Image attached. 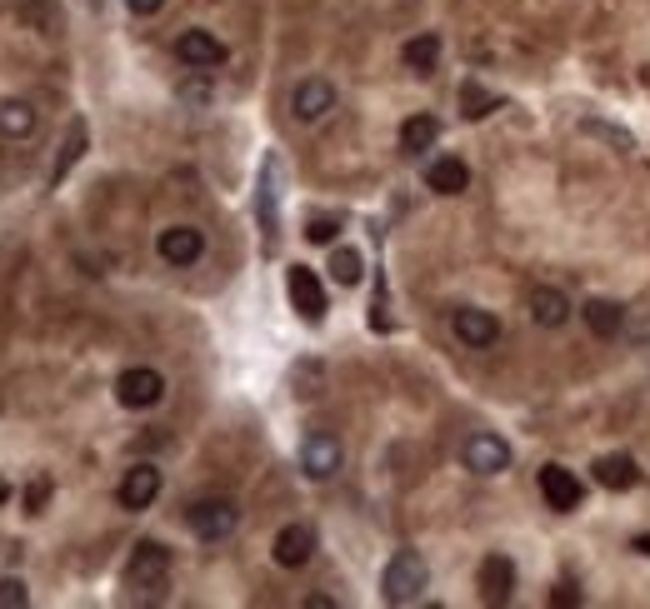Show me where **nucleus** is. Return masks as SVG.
I'll return each instance as SVG.
<instances>
[{
	"mask_svg": "<svg viewBox=\"0 0 650 609\" xmlns=\"http://www.w3.org/2000/svg\"><path fill=\"white\" fill-rule=\"evenodd\" d=\"M426 589H430L426 559H420L416 549H396L390 565H386V575H380V595H386V605H416Z\"/></svg>",
	"mask_w": 650,
	"mask_h": 609,
	"instance_id": "obj_1",
	"label": "nucleus"
},
{
	"mask_svg": "<svg viewBox=\"0 0 650 609\" xmlns=\"http://www.w3.org/2000/svg\"><path fill=\"white\" fill-rule=\"evenodd\" d=\"M186 525H190V535H196L200 545H221V539L235 535L241 510H235L231 500H196V505L186 510Z\"/></svg>",
	"mask_w": 650,
	"mask_h": 609,
	"instance_id": "obj_2",
	"label": "nucleus"
},
{
	"mask_svg": "<svg viewBox=\"0 0 650 609\" xmlns=\"http://www.w3.org/2000/svg\"><path fill=\"white\" fill-rule=\"evenodd\" d=\"M461 465L471 470V475H505V470H511V444L495 430H475L471 440L461 444Z\"/></svg>",
	"mask_w": 650,
	"mask_h": 609,
	"instance_id": "obj_3",
	"label": "nucleus"
},
{
	"mask_svg": "<svg viewBox=\"0 0 650 609\" xmlns=\"http://www.w3.org/2000/svg\"><path fill=\"white\" fill-rule=\"evenodd\" d=\"M126 579L136 589H166V579H170V549L160 545V539H140V545L130 549Z\"/></svg>",
	"mask_w": 650,
	"mask_h": 609,
	"instance_id": "obj_4",
	"label": "nucleus"
},
{
	"mask_svg": "<svg viewBox=\"0 0 650 609\" xmlns=\"http://www.w3.org/2000/svg\"><path fill=\"white\" fill-rule=\"evenodd\" d=\"M340 460H346V450H340V440L331 430H311L301 440V470H305V480H331L340 470Z\"/></svg>",
	"mask_w": 650,
	"mask_h": 609,
	"instance_id": "obj_5",
	"label": "nucleus"
},
{
	"mask_svg": "<svg viewBox=\"0 0 650 609\" xmlns=\"http://www.w3.org/2000/svg\"><path fill=\"white\" fill-rule=\"evenodd\" d=\"M285 290H291V305H295V315H301V321H311V325L325 321V285H321V275H315V270L291 265V270H285Z\"/></svg>",
	"mask_w": 650,
	"mask_h": 609,
	"instance_id": "obj_6",
	"label": "nucleus"
},
{
	"mask_svg": "<svg viewBox=\"0 0 650 609\" xmlns=\"http://www.w3.org/2000/svg\"><path fill=\"white\" fill-rule=\"evenodd\" d=\"M116 400L126 405V410H150V405L166 400V380H160V370H150V365H136V370H126L116 380Z\"/></svg>",
	"mask_w": 650,
	"mask_h": 609,
	"instance_id": "obj_7",
	"label": "nucleus"
},
{
	"mask_svg": "<svg viewBox=\"0 0 650 609\" xmlns=\"http://www.w3.org/2000/svg\"><path fill=\"white\" fill-rule=\"evenodd\" d=\"M331 111H336V85L321 81V75H305V81L291 91V115H295L301 125L325 120Z\"/></svg>",
	"mask_w": 650,
	"mask_h": 609,
	"instance_id": "obj_8",
	"label": "nucleus"
},
{
	"mask_svg": "<svg viewBox=\"0 0 650 609\" xmlns=\"http://www.w3.org/2000/svg\"><path fill=\"white\" fill-rule=\"evenodd\" d=\"M535 485L546 495V510H556V515H570V510H580V500H586V485H580L576 470H566V465H546Z\"/></svg>",
	"mask_w": 650,
	"mask_h": 609,
	"instance_id": "obj_9",
	"label": "nucleus"
},
{
	"mask_svg": "<svg viewBox=\"0 0 650 609\" xmlns=\"http://www.w3.org/2000/svg\"><path fill=\"white\" fill-rule=\"evenodd\" d=\"M451 330L465 350H491V345L501 340V321H495L491 311H475V305H461V311L451 315Z\"/></svg>",
	"mask_w": 650,
	"mask_h": 609,
	"instance_id": "obj_10",
	"label": "nucleus"
},
{
	"mask_svg": "<svg viewBox=\"0 0 650 609\" xmlns=\"http://www.w3.org/2000/svg\"><path fill=\"white\" fill-rule=\"evenodd\" d=\"M255 216H261L265 240H275V230H281V156H265V166H261V186H255Z\"/></svg>",
	"mask_w": 650,
	"mask_h": 609,
	"instance_id": "obj_11",
	"label": "nucleus"
},
{
	"mask_svg": "<svg viewBox=\"0 0 650 609\" xmlns=\"http://www.w3.org/2000/svg\"><path fill=\"white\" fill-rule=\"evenodd\" d=\"M156 250L166 265H196V260L206 255V235H200L196 225H170V230H160Z\"/></svg>",
	"mask_w": 650,
	"mask_h": 609,
	"instance_id": "obj_12",
	"label": "nucleus"
},
{
	"mask_svg": "<svg viewBox=\"0 0 650 609\" xmlns=\"http://www.w3.org/2000/svg\"><path fill=\"white\" fill-rule=\"evenodd\" d=\"M116 500H120V510H150L160 500V470L156 465H130L126 480H120V490H116Z\"/></svg>",
	"mask_w": 650,
	"mask_h": 609,
	"instance_id": "obj_13",
	"label": "nucleus"
},
{
	"mask_svg": "<svg viewBox=\"0 0 650 609\" xmlns=\"http://www.w3.org/2000/svg\"><path fill=\"white\" fill-rule=\"evenodd\" d=\"M176 55H180V65H190V71H216V65H226V45L210 31H186L176 41Z\"/></svg>",
	"mask_w": 650,
	"mask_h": 609,
	"instance_id": "obj_14",
	"label": "nucleus"
},
{
	"mask_svg": "<svg viewBox=\"0 0 650 609\" xmlns=\"http://www.w3.org/2000/svg\"><path fill=\"white\" fill-rule=\"evenodd\" d=\"M311 555H315V529L311 525H285L281 535H275V565L281 569L311 565Z\"/></svg>",
	"mask_w": 650,
	"mask_h": 609,
	"instance_id": "obj_15",
	"label": "nucleus"
},
{
	"mask_svg": "<svg viewBox=\"0 0 650 609\" xmlns=\"http://www.w3.org/2000/svg\"><path fill=\"white\" fill-rule=\"evenodd\" d=\"M515 589V565L505 555H485L481 559V595L485 605H505Z\"/></svg>",
	"mask_w": 650,
	"mask_h": 609,
	"instance_id": "obj_16",
	"label": "nucleus"
},
{
	"mask_svg": "<svg viewBox=\"0 0 650 609\" xmlns=\"http://www.w3.org/2000/svg\"><path fill=\"white\" fill-rule=\"evenodd\" d=\"M531 321L541 325V330H560V325L570 321V300L560 295L556 285H541V290H531Z\"/></svg>",
	"mask_w": 650,
	"mask_h": 609,
	"instance_id": "obj_17",
	"label": "nucleus"
},
{
	"mask_svg": "<svg viewBox=\"0 0 650 609\" xmlns=\"http://www.w3.org/2000/svg\"><path fill=\"white\" fill-rule=\"evenodd\" d=\"M580 315H586V330L596 335V340H616V335L626 330V311H620L616 300H586Z\"/></svg>",
	"mask_w": 650,
	"mask_h": 609,
	"instance_id": "obj_18",
	"label": "nucleus"
},
{
	"mask_svg": "<svg viewBox=\"0 0 650 609\" xmlns=\"http://www.w3.org/2000/svg\"><path fill=\"white\" fill-rule=\"evenodd\" d=\"M426 186L436 190V196H461L465 186H471V170H465V160L455 156H441L426 166Z\"/></svg>",
	"mask_w": 650,
	"mask_h": 609,
	"instance_id": "obj_19",
	"label": "nucleus"
},
{
	"mask_svg": "<svg viewBox=\"0 0 650 609\" xmlns=\"http://www.w3.org/2000/svg\"><path fill=\"white\" fill-rule=\"evenodd\" d=\"M596 480L606 490H636L640 485V465L630 454H600L596 460Z\"/></svg>",
	"mask_w": 650,
	"mask_h": 609,
	"instance_id": "obj_20",
	"label": "nucleus"
},
{
	"mask_svg": "<svg viewBox=\"0 0 650 609\" xmlns=\"http://www.w3.org/2000/svg\"><path fill=\"white\" fill-rule=\"evenodd\" d=\"M436 140H441V120H436V115H410V120L400 125V150H406V156H426Z\"/></svg>",
	"mask_w": 650,
	"mask_h": 609,
	"instance_id": "obj_21",
	"label": "nucleus"
},
{
	"mask_svg": "<svg viewBox=\"0 0 650 609\" xmlns=\"http://www.w3.org/2000/svg\"><path fill=\"white\" fill-rule=\"evenodd\" d=\"M35 105H25V101H0V135L6 140H31L35 135Z\"/></svg>",
	"mask_w": 650,
	"mask_h": 609,
	"instance_id": "obj_22",
	"label": "nucleus"
},
{
	"mask_svg": "<svg viewBox=\"0 0 650 609\" xmlns=\"http://www.w3.org/2000/svg\"><path fill=\"white\" fill-rule=\"evenodd\" d=\"M400 55H406V65L416 75H430L436 65H441V35H436V31L416 35V41H406V51H400Z\"/></svg>",
	"mask_w": 650,
	"mask_h": 609,
	"instance_id": "obj_23",
	"label": "nucleus"
},
{
	"mask_svg": "<svg viewBox=\"0 0 650 609\" xmlns=\"http://www.w3.org/2000/svg\"><path fill=\"white\" fill-rule=\"evenodd\" d=\"M331 275H336V285H360V275H366V260H360V250H350V245L331 250Z\"/></svg>",
	"mask_w": 650,
	"mask_h": 609,
	"instance_id": "obj_24",
	"label": "nucleus"
},
{
	"mask_svg": "<svg viewBox=\"0 0 650 609\" xmlns=\"http://www.w3.org/2000/svg\"><path fill=\"white\" fill-rule=\"evenodd\" d=\"M495 105H501V101H495L491 91H481L475 81H465V85H461V111H465V120H485V115H491Z\"/></svg>",
	"mask_w": 650,
	"mask_h": 609,
	"instance_id": "obj_25",
	"label": "nucleus"
},
{
	"mask_svg": "<svg viewBox=\"0 0 650 609\" xmlns=\"http://www.w3.org/2000/svg\"><path fill=\"white\" fill-rule=\"evenodd\" d=\"M81 150H85V120H71V140H65L61 160H55V170H51V186H55V180H65V170L81 160Z\"/></svg>",
	"mask_w": 650,
	"mask_h": 609,
	"instance_id": "obj_26",
	"label": "nucleus"
},
{
	"mask_svg": "<svg viewBox=\"0 0 650 609\" xmlns=\"http://www.w3.org/2000/svg\"><path fill=\"white\" fill-rule=\"evenodd\" d=\"M580 130H586V135H600V140H610L616 150H630V135H626V130H610V125H600V120H580Z\"/></svg>",
	"mask_w": 650,
	"mask_h": 609,
	"instance_id": "obj_27",
	"label": "nucleus"
},
{
	"mask_svg": "<svg viewBox=\"0 0 650 609\" xmlns=\"http://www.w3.org/2000/svg\"><path fill=\"white\" fill-rule=\"evenodd\" d=\"M336 220H331V216H315L311 220V225H305V240H315V245H331V240H336Z\"/></svg>",
	"mask_w": 650,
	"mask_h": 609,
	"instance_id": "obj_28",
	"label": "nucleus"
},
{
	"mask_svg": "<svg viewBox=\"0 0 650 609\" xmlns=\"http://www.w3.org/2000/svg\"><path fill=\"white\" fill-rule=\"evenodd\" d=\"M25 599H31V595H25L21 579H0V609H21Z\"/></svg>",
	"mask_w": 650,
	"mask_h": 609,
	"instance_id": "obj_29",
	"label": "nucleus"
},
{
	"mask_svg": "<svg viewBox=\"0 0 650 609\" xmlns=\"http://www.w3.org/2000/svg\"><path fill=\"white\" fill-rule=\"evenodd\" d=\"M126 6H130V15L150 21V15H160V6H166V0H126Z\"/></svg>",
	"mask_w": 650,
	"mask_h": 609,
	"instance_id": "obj_30",
	"label": "nucleus"
},
{
	"mask_svg": "<svg viewBox=\"0 0 650 609\" xmlns=\"http://www.w3.org/2000/svg\"><path fill=\"white\" fill-rule=\"evenodd\" d=\"M45 495H51V480H35V485H31V495H25V505H31V515L45 505Z\"/></svg>",
	"mask_w": 650,
	"mask_h": 609,
	"instance_id": "obj_31",
	"label": "nucleus"
},
{
	"mask_svg": "<svg viewBox=\"0 0 650 609\" xmlns=\"http://www.w3.org/2000/svg\"><path fill=\"white\" fill-rule=\"evenodd\" d=\"M636 549H640V555L650 559V535H640V539H636Z\"/></svg>",
	"mask_w": 650,
	"mask_h": 609,
	"instance_id": "obj_32",
	"label": "nucleus"
},
{
	"mask_svg": "<svg viewBox=\"0 0 650 609\" xmlns=\"http://www.w3.org/2000/svg\"><path fill=\"white\" fill-rule=\"evenodd\" d=\"M6 500H11V485H6V480H0V505H6Z\"/></svg>",
	"mask_w": 650,
	"mask_h": 609,
	"instance_id": "obj_33",
	"label": "nucleus"
}]
</instances>
